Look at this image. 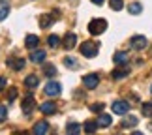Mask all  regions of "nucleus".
<instances>
[{"label": "nucleus", "mask_w": 152, "mask_h": 135, "mask_svg": "<svg viewBox=\"0 0 152 135\" xmlns=\"http://www.w3.org/2000/svg\"><path fill=\"white\" fill-rule=\"evenodd\" d=\"M105 30H107V21L105 19H92L88 23V32L92 36H100Z\"/></svg>", "instance_id": "1"}, {"label": "nucleus", "mask_w": 152, "mask_h": 135, "mask_svg": "<svg viewBox=\"0 0 152 135\" xmlns=\"http://www.w3.org/2000/svg\"><path fill=\"white\" fill-rule=\"evenodd\" d=\"M79 49H81V53H83L85 58H94L98 55V51H100V45H98L96 42H83Z\"/></svg>", "instance_id": "2"}, {"label": "nucleus", "mask_w": 152, "mask_h": 135, "mask_svg": "<svg viewBox=\"0 0 152 135\" xmlns=\"http://www.w3.org/2000/svg\"><path fill=\"white\" fill-rule=\"evenodd\" d=\"M111 109H113V113H116V115L126 116V115H128V111H130V103L124 101V99H116V101H113Z\"/></svg>", "instance_id": "3"}, {"label": "nucleus", "mask_w": 152, "mask_h": 135, "mask_svg": "<svg viewBox=\"0 0 152 135\" xmlns=\"http://www.w3.org/2000/svg\"><path fill=\"white\" fill-rule=\"evenodd\" d=\"M34 107H36V99H34V96H32V94H28V96H25V98H23L21 109H23V113H25V115H30L32 111H34Z\"/></svg>", "instance_id": "4"}, {"label": "nucleus", "mask_w": 152, "mask_h": 135, "mask_svg": "<svg viewBox=\"0 0 152 135\" xmlns=\"http://www.w3.org/2000/svg\"><path fill=\"white\" fill-rule=\"evenodd\" d=\"M60 92H62V86L58 83H55V81H51V83L45 85V96L56 98V96H60Z\"/></svg>", "instance_id": "5"}, {"label": "nucleus", "mask_w": 152, "mask_h": 135, "mask_svg": "<svg viewBox=\"0 0 152 135\" xmlns=\"http://www.w3.org/2000/svg\"><path fill=\"white\" fill-rule=\"evenodd\" d=\"M98 83H100V77H98V73H88V75H85L83 77V85L86 86L88 90H94Z\"/></svg>", "instance_id": "6"}, {"label": "nucleus", "mask_w": 152, "mask_h": 135, "mask_svg": "<svg viewBox=\"0 0 152 135\" xmlns=\"http://www.w3.org/2000/svg\"><path fill=\"white\" fill-rule=\"evenodd\" d=\"M147 38H145V36H139V34H137V36H133L132 39H130V45H132V49H135V51H143L145 49V47H147Z\"/></svg>", "instance_id": "7"}, {"label": "nucleus", "mask_w": 152, "mask_h": 135, "mask_svg": "<svg viewBox=\"0 0 152 135\" xmlns=\"http://www.w3.org/2000/svg\"><path fill=\"white\" fill-rule=\"evenodd\" d=\"M6 64H8V68H11L13 72H19V69L25 68V64H26V62H25V58H15V56H10Z\"/></svg>", "instance_id": "8"}, {"label": "nucleus", "mask_w": 152, "mask_h": 135, "mask_svg": "<svg viewBox=\"0 0 152 135\" xmlns=\"http://www.w3.org/2000/svg\"><path fill=\"white\" fill-rule=\"evenodd\" d=\"M128 60H130V55L124 53V51H118V53H115V55H113V62L118 64V66H126Z\"/></svg>", "instance_id": "9"}, {"label": "nucleus", "mask_w": 152, "mask_h": 135, "mask_svg": "<svg viewBox=\"0 0 152 135\" xmlns=\"http://www.w3.org/2000/svg\"><path fill=\"white\" fill-rule=\"evenodd\" d=\"M49 131V124L45 120H39V122H36L34 124V128H32V133H36V135H43V133H47Z\"/></svg>", "instance_id": "10"}, {"label": "nucleus", "mask_w": 152, "mask_h": 135, "mask_svg": "<svg viewBox=\"0 0 152 135\" xmlns=\"http://www.w3.org/2000/svg\"><path fill=\"white\" fill-rule=\"evenodd\" d=\"M45 58H47V53L42 51V49H36L34 53H30V60H32L34 64H42Z\"/></svg>", "instance_id": "11"}, {"label": "nucleus", "mask_w": 152, "mask_h": 135, "mask_svg": "<svg viewBox=\"0 0 152 135\" xmlns=\"http://www.w3.org/2000/svg\"><path fill=\"white\" fill-rule=\"evenodd\" d=\"M39 111H42L43 115H55V111H56V105L53 103V101H45L39 105Z\"/></svg>", "instance_id": "12"}, {"label": "nucleus", "mask_w": 152, "mask_h": 135, "mask_svg": "<svg viewBox=\"0 0 152 135\" xmlns=\"http://www.w3.org/2000/svg\"><path fill=\"white\" fill-rule=\"evenodd\" d=\"M128 75H130V68H116V69H113L111 77L113 79H124Z\"/></svg>", "instance_id": "13"}, {"label": "nucleus", "mask_w": 152, "mask_h": 135, "mask_svg": "<svg viewBox=\"0 0 152 135\" xmlns=\"http://www.w3.org/2000/svg\"><path fill=\"white\" fill-rule=\"evenodd\" d=\"M98 124H100V128H109L111 124H113V118H111V115L102 113L100 116H98Z\"/></svg>", "instance_id": "14"}, {"label": "nucleus", "mask_w": 152, "mask_h": 135, "mask_svg": "<svg viewBox=\"0 0 152 135\" xmlns=\"http://www.w3.org/2000/svg\"><path fill=\"white\" fill-rule=\"evenodd\" d=\"M64 47H66V49L69 51V49H73L75 47V43H77V36H75V34H66V38H64Z\"/></svg>", "instance_id": "15"}, {"label": "nucleus", "mask_w": 152, "mask_h": 135, "mask_svg": "<svg viewBox=\"0 0 152 135\" xmlns=\"http://www.w3.org/2000/svg\"><path fill=\"white\" fill-rule=\"evenodd\" d=\"M25 45L28 47V49H36V47L39 45V38L34 36V34H28L26 39H25Z\"/></svg>", "instance_id": "16"}, {"label": "nucleus", "mask_w": 152, "mask_h": 135, "mask_svg": "<svg viewBox=\"0 0 152 135\" xmlns=\"http://www.w3.org/2000/svg\"><path fill=\"white\" fill-rule=\"evenodd\" d=\"M38 83H39V81H38V75H34V73L26 75V79H25V86H26V88H30V90L36 88Z\"/></svg>", "instance_id": "17"}, {"label": "nucleus", "mask_w": 152, "mask_h": 135, "mask_svg": "<svg viewBox=\"0 0 152 135\" xmlns=\"http://www.w3.org/2000/svg\"><path fill=\"white\" fill-rule=\"evenodd\" d=\"M98 128H100V124H98V120H86L85 124H83V130L86 133H94Z\"/></svg>", "instance_id": "18"}, {"label": "nucleus", "mask_w": 152, "mask_h": 135, "mask_svg": "<svg viewBox=\"0 0 152 135\" xmlns=\"http://www.w3.org/2000/svg\"><path fill=\"white\" fill-rule=\"evenodd\" d=\"M81 131H83V126H81V124H75V122H72V124L66 126V133H68V135H77V133H81Z\"/></svg>", "instance_id": "19"}, {"label": "nucleus", "mask_w": 152, "mask_h": 135, "mask_svg": "<svg viewBox=\"0 0 152 135\" xmlns=\"http://www.w3.org/2000/svg\"><path fill=\"white\" fill-rule=\"evenodd\" d=\"M10 13V2L8 0H0V21H4Z\"/></svg>", "instance_id": "20"}, {"label": "nucleus", "mask_w": 152, "mask_h": 135, "mask_svg": "<svg viewBox=\"0 0 152 135\" xmlns=\"http://www.w3.org/2000/svg\"><path fill=\"white\" fill-rule=\"evenodd\" d=\"M137 116H132V115H128L124 120H122V128H133V126H137Z\"/></svg>", "instance_id": "21"}, {"label": "nucleus", "mask_w": 152, "mask_h": 135, "mask_svg": "<svg viewBox=\"0 0 152 135\" xmlns=\"http://www.w3.org/2000/svg\"><path fill=\"white\" fill-rule=\"evenodd\" d=\"M128 11H130L132 15H139V13L143 11V6L139 4V2H133V4H130V6H128Z\"/></svg>", "instance_id": "22"}, {"label": "nucleus", "mask_w": 152, "mask_h": 135, "mask_svg": "<svg viewBox=\"0 0 152 135\" xmlns=\"http://www.w3.org/2000/svg\"><path fill=\"white\" fill-rule=\"evenodd\" d=\"M51 23H53V17H51V15L45 13V15L39 17V26H42V28H49V26H51Z\"/></svg>", "instance_id": "23"}, {"label": "nucleus", "mask_w": 152, "mask_h": 135, "mask_svg": "<svg viewBox=\"0 0 152 135\" xmlns=\"http://www.w3.org/2000/svg\"><path fill=\"white\" fill-rule=\"evenodd\" d=\"M141 113H143V116H152V101H147V103H143L141 105Z\"/></svg>", "instance_id": "24"}, {"label": "nucleus", "mask_w": 152, "mask_h": 135, "mask_svg": "<svg viewBox=\"0 0 152 135\" xmlns=\"http://www.w3.org/2000/svg\"><path fill=\"white\" fill-rule=\"evenodd\" d=\"M109 6H111V9L120 11L122 8H124V2H122V0H109Z\"/></svg>", "instance_id": "25"}, {"label": "nucleus", "mask_w": 152, "mask_h": 135, "mask_svg": "<svg viewBox=\"0 0 152 135\" xmlns=\"http://www.w3.org/2000/svg\"><path fill=\"white\" fill-rule=\"evenodd\" d=\"M47 43H49V47H53V49H55V47L60 45V38L55 36V34H51V36L47 38Z\"/></svg>", "instance_id": "26"}, {"label": "nucleus", "mask_w": 152, "mask_h": 135, "mask_svg": "<svg viewBox=\"0 0 152 135\" xmlns=\"http://www.w3.org/2000/svg\"><path fill=\"white\" fill-rule=\"evenodd\" d=\"M43 73L51 79V77H55V75H56V68H55V66H45V68H43Z\"/></svg>", "instance_id": "27"}, {"label": "nucleus", "mask_w": 152, "mask_h": 135, "mask_svg": "<svg viewBox=\"0 0 152 135\" xmlns=\"http://www.w3.org/2000/svg\"><path fill=\"white\" fill-rule=\"evenodd\" d=\"M8 118V107L6 105H0V122H4Z\"/></svg>", "instance_id": "28"}, {"label": "nucleus", "mask_w": 152, "mask_h": 135, "mask_svg": "<svg viewBox=\"0 0 152 135\" xmlns=\"http://www.w3.org/2000/svg\"><path fill=\"white\" fill-rule=\"evenodd\" d=\"M64 64H66V66H69V68H77V62H75L73 60V58H69V56H66V58H64Z\"/></svg>", "instance_id": "29"}, {"label": "nucleus", "mask_w": 152, "mask_h": 135, "mask_svg": "<svg viewBox=\"0 0 152 135\" xmlns=\"http://www.w3.org/2000/svg\"><path fill=\"white\" fill-rule=\"evenodd\" d=\"M15 98H17V88H13V86H11V88L8 90V99H10V101H13Z\"/></svg>", "instance_id": "30"}, {"label": "nucleus", "mask_w": 152, "mask_h": 135, "mask_svg": "<svg viewBox=\"0 0 152 135\" xmlns=\"http://www.w3.org/2000/svg\"><path fill=\"white\" fill-rule=\"evenodd\" d=\"M90 109L92 111H103V103H94V105H90Z\"/></svg>", "instance_id": "31"}, {"label": "nucleus", "mask_w": 152, "mask_h": 135, "mask_svg": "<svg viewBox=\"0 0 152 135\" xmlns=\"http://www.w3.org/2000/svg\"><path fill=\"white\" fill-rule=\"evenodd\" d=\"M6 85H8V81H6L4 77H0V92H2V90L6 88Z\"/></svg>", "instance_id": "32"}, {"label": "nucleus", "mask_w": 152, "mask_h": 135, "mask_svg": "<svg viewBox=\"0 0 152 135\" xmlns=\"http://www.w3.org/2000/svg\"><path fill=\"white\" fill-rule=\"evenodd\" d=\"M90 2H92V4H96V6H102L105 0H90Z\"/></svg>", "instance_id": "33"}, {"label": "nucleus", "mask_w": 152, "mask_h": 135, "mask_svg": "<svg viewBox=\"0 0 152 135\" xmlns=\"http://www.w3.org/2000/svg\"><path fill=\"white\" fill-rule=\"evenodd\" d=\"M148 130H150V131H152V122H150V124H148Z\"/></svg>", "instance_id": "34"}, {"label": "nucleus", "mask_w": 152, "mask_h": 135, "mask_svg": "<svg viewBox=\"0 0 152 135\" xmlns=\"http://www.w3.org/2000/svg\"><path fill=\"white\" fill-rule=\"evenodd\" d=\"M150 92H152V86H150Z\"/></svg>", "instance_id": "35"}]
</instances>
